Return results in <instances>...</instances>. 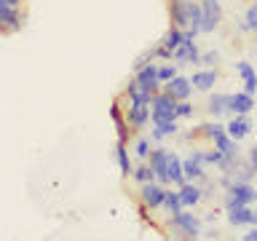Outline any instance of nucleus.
<instances>
[{"label": "nucleus", "instance_id": "obj_3", "mask_svg": "<svg viewBox=\"0 0 257 241\" xmlns=\"http://www.w3.org/2000/svg\"><path fill=\"white\" fill-rule=\"evenodd\" d=\"M254 198H257V190L249 182H233L228 188V201H225V206H228V212H230V209H236V206L252 204Z\"/></svg>", "mask_w": 257, "mask_h": 241}, {"label": "nucleus", "instance_id": "obj_6", "mask_svg": "<svg viewBox=\"0 0 257 241\" xmlns=\"http://www.w3.org/2000/svg\"><path fill=\"white\" fill-rule=\"evenodd\" d=\"M150 169L156 172L158 182H172V180H169V150H166V148L153 150V156H150Z\"/></svg>", "mask_w": 257, "mask_h": 241}, {"label": "nucleus", "instance_id": "obj_29", "mask_svg": "<svg viewBox=\"0 0 257 241\" xmlns=\"http://www.w3.org/2000/svg\"><path fill=\"white\" fill-rule=\"evenodd\" d=\"M190 115H193V104L188 99L177 104V118H190Z\"/></svg>", "mask_w": 257, "mask_h": 241}, {"label": "nucleus", "instance_id": "obj_30", "mask_svg": "<svg viewBox=\"0 0 257 241\" xmlns=\"http://www.w3.org/2000/svg\"><path fill=\"white\" fill-rule=\"evenodd\" d=\"M220 62V51H206V54H201V64H217Z\"/></svg>", "mask_w": 257, "mask_h": 241}, {"label": "nucleus", "instance_id": "obj_28", "mask_svg": "<svg viewBox=\"0 0 257 241\" xmlns=\"http://www.w3.org/2000/svg\"><path fill=\"white\" fill-rule=\"evenodd\" d=\"M134 177H137V180H140L142 185H148V182H153V177H156V172H153L150 166H140V169L134 172Z\"/></svg>", "mask_w": 257, "mask_h": 241}, {"label": "nucleus", "instance_id": "obj_23", "mask_svg": "<svg viewBox=\"0 0 257 241\" xmlns=\"http://www.w3.org/2000/svg\"><path fill=\"white\" fill-rule=\"evenodd\" d=\"M174 132H177L174 120H156V129L150 132V137H153V140H164V137L174 134Z\"/></svg>", "mask_w": 257, "mask_h": 241}, {"label": "nucleus", "instance_id": "obj_25", "mask_svg": "<svg viewBox=\"0 0 257 241\" xmlns=\"http://www.w3.org/2000/svg\"><path fill=\"white\" fill-rule=\"evenodd\" d=\"M174 78H177L174 64H158V83L161 86H166L169 80H174Z\"/></svg>", "mask_w": 257, "mask_h": 241}, {"label": "nucleus", "instance_id": "obj_10", "mask_svg": "<svg viewBox=\"0 0 257 241\" xmlns=\"http://www.w3.org/2000/svg\"><path fill=\"white\" fill-rule=\"evenodd\" d=\"M254 107V96L246 91H236L230 94V112L233 115H249V110Z\"/></svg>", "mask_w": 257, "mask_h": 241}, {"label": "nucleus", "instance_id": "obj_12", "mask_svg": "<svg viewBox=\"0 0 257 241\" xmlns=\"http://www.w3.org/2000/svg\"><path fill=\"white\" fill-rule=\"evenodd\" d=\"M164 198H166V190L161 188V185H153V182L142 185V204H145V206L156 209V206L164 204Z\"/></svg>", "mask_w": 257, "mask_h": 241}, {"label": "nucleus", "instance_id": "obj_1", "mask_svg": "<svg viewBox=\"0 0 257 241\" xmlns=\"http://www.w3.org/2000/svg\"><path fill=\"white\" fill-rule=\"evenodd\" d=\"M169 16H172L174 27L180 30H201V24H204V8L196 0H169Z\"/></svg>", "mask_w": 257, "mask_h": 241}, {"label": "nucleus", "instance_id": "obj_34", "mask_svg": "<svg viewBox=\"0 0 257 241\" xmlns=\"http://www.w3.org/2000/svg\"><path fill=\"white\" fill-rule=\"evenodd\" d=\"M244 241H257V228H254V230H249L246 236H244Z\"/></svg>", "mask_w": 257, "mask_h": 241}, {"label": "nucleus", "instance_id": "obj_22", "mask_svg": "<svg viewBox=\"0 0 257 241\" xmlns=\"http://www.w3.org/2000/svg\"><path fill=\"white\" fill-rule=\"evenodd\" d=\"M180 198H182L185 206H196L201 201V190L196 188V185H182V188H180Z\"/></svg>", "mask_w": 257, "mask_h": 241}, {"label": "nucleus", "instance_id": "obj_17", "mask_svg": "<svg viewBox=\"0 0 257 241\" xmlns=\"http://www.w3.org/2000/svg\"><path fill=\"white\" fill-rule=\"evenodd\" d=\"M190 83H193V88H198V91H212L214 83H217V70H201V72H193Z\"/></svg>", "mask_w": 257, "mask_h": 241}, {"label": "nucleus", "instance_id": "obj_2", "mask_svg": "<svg viewBox=\"0 0 257 241\" xmlns=\"http://www.w3.org/2000/svg\"><path fill=\"white\" fill-rule=\"evenodd\" d=\"M177 102L169 91H161L153 96V124L156 120H177Z\"/></svg>", "mask_w": 257, "mask_h": 241}, {"label": "nucleus", "instance_id": "obj_35", "mask_svg": "<svg viewBox=\"0 0 257 241\" xmlns=\"http://www.w3.org/2000/svg\"><path fill=\"white\" fill-rule=\"evenodd\" d=\"M252 225H257V212H254V217H252Z\"/></svg>", "mask_w": 257, "mask_h": 241}, {"label": "nucleus", "instance_id": "obj_14", "mask_svg": "<svg viewBox=\"0 0 257 241\" xmlns=\"http://www.w3.org/2000/svg\"><path fill=\"white\" fill-rule=\"evenodd\" d=\"M206 110H209V115H212V118L228 115V112H230V94H214V96H209Z\"/></svg>", "mask_w": 257, "mask_h": 241}, {"label": "nucleus", "instance_id": "obj_33", "mask_svg": "<svg viewBox=\"0 0 257 241\" xmlns=\"http://www.w3.org/2000/svg\"><path fill=\"white\" fill-rule=\"evenodd\" d=\"M0 6H8V8H19L22 0H0Z\"/></svg>", "mask_w": 257, "mask_h": 241}, {"label": "nucleus", "instance_id": "obj_13", "mask_svg": "<svg viewBox=\"0 0 257 241\" xmlns=\"http://www.w3.org/2000/svg\"><path fill=\"white\" fill-rule=\"evenodd\" d=\"M225 129H228V134L238 142V140H244V137L252 132V120H249V115H233L230 124L225 126Z\"/></svg>", "mask_w": 257, "mask_h": 241}, {"label": "nucleus", "instance_id": "obj_19", "mask_svg": "<svg viewBox=\"0 0 257 241\" xmlns=\"http://www.w3.org/2000/svg\"><path fill=\"white\" fill-rule=\"evenodd\" d=\"M252 217H254V212H252V209H249V206L244 204V206L230 209L228 220H230V225H246V222H252Z\"/></svg>", "mask_w": 257, "mask_h": 241}, {"label": "nucleus", "instance_id": "obj_32", "mask_svg": "<svg viewBox=\"0 0 257 241\" xmlns=\"http://www.w3.org/2000/svg\"><path fill=\"white\" fill-rule=\"evenodd\" d=\"M249 164H252V169H254V174H257V145L252 150H249Z\"/></svg>", "mask_w": 257, "mask_h": 241}, {"label": "nucleus", "instance_id": "obj_16", "mask_svg": "<svg viewBox=\"0 0 257 241\" xmlns=\"http://www.w3.org/2000/svg\"><path fill=\"white\" fill-rule=\"evenodd\" d=\"M236 72L241 75V80H244V91L254 96V91H257V72H254V67L249 62H238Z\"/></svg>", "mask_w": 257, "mask_h": 241}, {"label": "nucleus", "instance_id": "obj_27", "mask_svg": "<svg viewBox=\"0 0 257 241\" xmlns=\"http://www.w3.org/2000/svg\"><path fill=\"white\" fill-rule=\"evenodd\" d=\"M244 19H246V24H249V32H257V0L246 8V16H244Z\"/></svg>", "mask_w": 257, "mask_h": 241}, {"label": "nucleus", "instance_id": "obj_9", "mask_svg": "<svg viewBox=\"0 0 257 241\" xmlns=\"http://www.w3.org/2000/svg\"><path fill=\"white\" fill-rule=\"evenodd\" d=\"M164 91H169L177 102H185V99L190 96V91H193V83H190V78L177 75L174 80H169V83L164 86Z\"/></svg>", "mask_w": 257, "mask_h": 241}, {"label": "nucleus", "instance_id": "obj_4", "mask_svg": "<svg viewBox=\"0 0 257 241\" xmlns=\"http://www.w3.org/2000/svg\"><path fill=\"white\" fill-rule=\"evenodd\" d=\"M201 8H204V24H201V32H214L217 24L222 22L220 0H201Z\"/></svg>", "mask_w": 257, "mask_h": 241}, {"label": "nucleus", "instance_id": "obj_24", "mask_svg": "<svg viewBox=\"0 0 257 241\" xmlns=\"http://www.w3.org/2000/svg\"><path fill=\"white\" fill-rule=\"evenodd\" d=\"M164 206L169 209L172 214H177V212H182V198H180V193H166V198H164Z\"/></svg>", "mask_w": 257, "mask_h": 241}, {"label": "nucleus", "instance_id": "obj_18", "mask_svg": "<svg viewBox=\"0 0 257 241\" xmlns=\"http://www.w3.org/2000/svg\"><path fill=\"white\" fill-rule=\"evenodd\" d=\"M182 40H185V32L180 30V27H172V30H169L166 32V38L164 40H161V46H164V48H169V51H177V48H180L182 46Z\"/></svg>", "mask_w": 257, "mask_h": 241}, {"label": "nucleus", "instance_id": "obj_5", "mask_svg": "<svg viewBox=\"0 0 257 241\" xmlns=\"http://www.w3.org/2000/svg\"><path fill=\"white\" fill-rule=\"evenodd\" d=\"M153 104H145V102H132L128 99V110H126V120H128V126H134V129H142L145 124H148V118L153 115Z\"/></svg>", "mask_w": 257, "mask_h": 241}, {"label": "nucleus", "instance_id": "obj_31", "mask_svg": "<svg viewBox=\"0 0 257 241\" xmlns=\"http://www.w3.org/2000/svg\"><path fill=\"white\" fill-rule=\"evenodd\" d=\"M148 153H150L148 140H140V142H137V156H140V158H148Z\"/></svg>", "mask_w": 257, "mask_h": 241}, {"label": "nucleus", "instance_id": "obj_15", "mask_svg": "<svg viewBox=\"0 0 257 241\" xmlns=\"http://www.w3.org/2000/svg\"><path fill=\"white\" fill-rule=\"evenodd\" d=\"M0 24H3V30H6V32L22 30V14H19V8L0 6Z\"/></svg>", "mask_w": 257, "mask_h": 241}, {"label": "nucleus", "instance_id": "obj_8", "mask_svg": "<svg viewBox=\"0 0 257 241\" xmlns=\"http://www.w3.org/2000/svg\"><path fill=\"white\" fill-rule=\"evenodd\" d=\"M174 62H180V64H201V54H198L196 40H188V38H185L182 46L174 51Z\"/></svg>", "mask_w": 257, "mask_h": 241}, {"label": "nucleus", "instance_id": "obj_26", "mask_svg": "<svg viewBox=\"0 0 257 241\" xmlns=\"http://www.w3.org/2000/svg\"><path fill=\"white\" fill-rule=\"evenodd\" d=\"M110 115H112V120H115V126H118V140L126 142V124H123V115H120L118 104H112V107H110Z\"/></svg>", "mask_w": 257, "mask_h": 241}, {"label": "nucleus", "instance_id": "obj_20", "mask_svg": "<svg viewBox=\"0 0 257 241\" xmlns=\"http://www.w3.org/2000/svg\"><path fill=\"white\" fill-rule=\"evenodd\" d=\"M169 180H172V182H177V185H182V180H185V172H182V161L177 158L172 150H169Z\"/></svg>", "mask_w": 257, "mask_h": 241}, {"label": "nucleus", "instance_id": "obj_7", "mask_svg": "<svg viewBox=\"0 0 257 241\" xmlns=\"http://www.w3.org/2000/svg\"><path fill=\"white\" fill-rule=\"evenodd\" d=\"M172 225H174V228H180L185 236H190V238H196L198 233H201V222H198L193 214H188V212L172 214Z\"/></svg>", "mask_w": 257, "mask_h": 241}, {"label": "nucleus", "instance_id": "obj_11", "mask_svg": "<svg viewBox=\"0 0 257 241\" xmlns=\"http://www.w3.org/2000/svg\"><path fill=\"white\" fill-rule=\"evenodd\" d=\"M137 83H140L145 91L156 94V86H161L158 83V64H148V67H142L140 72H137Z\"/></svg>", "mask_w": 257, "mask_h": 241}, {"label": "nucleus", "instance_id": "obj_21", "mask_svg": "<svg viewBox=\"0 0 257 241\" xmlns=\"http://www.w3.org/2000/svg\"><path fill=\"white\" fill-rule=\"evenodd\" d=\"M115 158H118V164H120V172H123L126 177L134 174V172H132V161H128V150H126V142H123V140H118V145H115Z\"/></svg>", "mask_w": 257, "mask_h": 241}]
</instances>
